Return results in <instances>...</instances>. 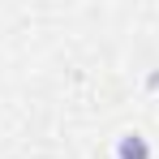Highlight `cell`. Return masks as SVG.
Instances as JSON below:
<instances>
[{
	"label": "cell",
	"mask_w": 159,
	"mask_h": 159,
	"mask_svg": "<svg viewBox=\"0 0 159 159\" xmlns=\"http://www.w3.org/2000/svg\"><path fill=\"white\" fill-rule=\"evenodd\" d=\"M151 142L142 138V133H120L116 138V159H151Z\"/></svg>",
	"instance_id": "cell-1"
},
{
	"label": "cell",
	"mask_w": 159,
	"mask_h": 159,
	"mask_svg": "<svg viewBox=\"0 0 159 159\" xmlns=\"http://www.w3.org/2000/svg\"><path fill=\"white\" fill-rule=\"evenodd\" d=\"M146 90H159V69H151V73H146Z\"/></svg>",
	"instance_id": "cell-2"
}]
</instances>
